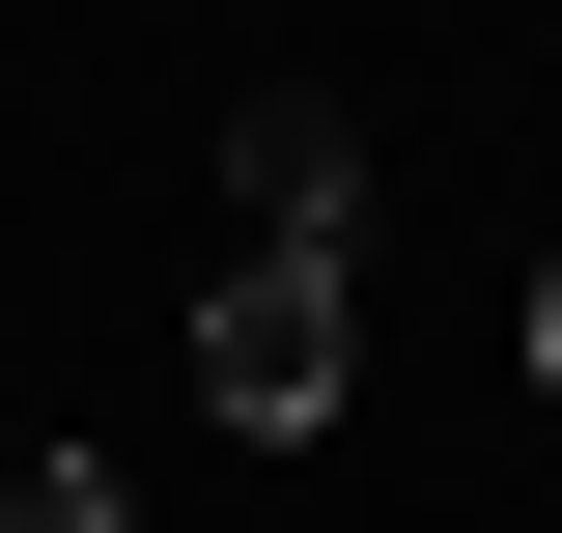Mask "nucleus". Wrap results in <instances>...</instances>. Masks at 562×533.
Masks as SVG:
<instances>
[{"label": "nucleus", "mask_w": 562, "mask_h": 533, "mask_svg": "<svg viewBox=\"0 0 562 533\" xmlns=\"http://www.w3.org/2000/svg\"><path fill=\"white\" fill-rule=\"evenodd\" d=\"M338 394H366V281L338 253H225L198 281V421L225 450H338Z\"/></svg>", "instance_id": "nucleus-1"}, {"label": "nucleus", "mask_w": 562, "mask_h": 533, "mask_svg": "<svg viewBox=\"0 0 562 533\" xmlns=\"http://www.w3.org/2000/svg\"><path fill=\"white\" fill-rule=\"evenodd\" d=\"M225 197H254V253H338L366 281V113L338 84H254V113H225Z\"/></svg>", "instance_id": "nucleus-2"}, {"label": "nucleus", "mask_w": 562, "mask_h": 533, "mask_svg": "<svg viewBox=\"0 0 562 533\" xmlns=\"http://www.w3.org/2000/svg\"><path fill=\"white\" fill-rule=\"evenodd\" d=\"M0 533H140V477H113V450H29V477H0Z\"/></svg>", "instance_id": "nucleus-3"}, {"label": "nucleus", "mask_w": 562, "mask_h": 533, "mask_svg": "<svg viewBox=\"0 0 562 533\" xmlns=\"http://www.w3.org/2000/svg\"><path fill=\"white\" fill-rule=\"evenodd\" d=\"M535 394H562V253H535Z\"/></svg>", "instance_id": "nucleus-4"}, {"label": "nucleus", "mask_w": 562, "mask_h": 533, "mask_svg": "<svg viewBox=\"0 0 562 533\" xmlns=\"http://www.w3.org/2000/svg\"><path fill=\"white\" fill-rule=\"evenodd\" d=\"M0 477H29V421H0Z\"/></svg>", "instance_id": "nucleus-5"}]
</instances>
